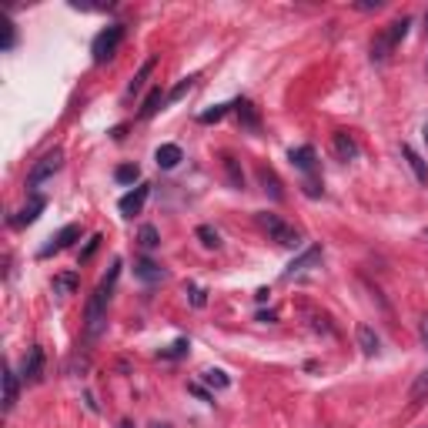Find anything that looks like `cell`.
<instances>
[{"label":"cell","mask_w":428,"mask_h":428,"mask_svg":"<svg viewBox=\"0 0 428 428\" xmlns=\"http://www.w3.org/2000/svg\"><path fill=\"white\" fill-rule=\"evenodd\" d=\"M332 148H335V157H338V161H345V164L358 157V141L351 138L348 131H338V134H335V138H332Z\"/></svg>","instance_id":"obj_8"},{"label":"cell","mask_w":428,"mask_h":428,"mask_svg":"<svg viewBox=\"0 0 428 428\" xmlns=\"http://www.w3.org/2000/svg\"><path fill=\"white\" fill-rule=\"evenodd\" d=\"M74 238H81V228H77V224H67V228H60V231L51 238V245H44V248H41V258H51L54 251H64L70 241H74Z\"/></svg>","instance_id":"obj_9"},{"label":"cell","mask_w":428,"mask_h":428,"mask_svg":"<svg viewBox=\"0 0 428 428\" xmlns=\"http://www.w3.org/2000/svg\"><path fill=\"white\" fill-rule=\"evenodd\" d=\"M425 395H428V368L415 378V385H412V398H425Z\"/></svg>","instance_id":"obj_31"},{"label":"cell","mask_w":428,"mask_h":428,"mask_svg":"<svg viewBox=\"0 0 428 428\" xmlns=\"http://www.w3.org/2000/svg\"><path fill=\"white\" fill-rule=\"evenodd\" d=\"M154 64H157V60H144V67L138 70V77H134V81H131V94H141V91H144V84H148V77H151L154 74Z\"/></svg>","instance_id":"obj_25"},{"label":"cell","mask_w":428,"mask_h":428,"mask_svg":"<svg viewBox=\"0 0 428 428\" xmlns=\"http://www.w3.org/2000/svg\"><path fill=\"white\" fill-rule=\"evenodd\" d=\"M205 382H207L211 388H228V385H231V378H228L221 368H207V372H205Z\"/></svg>","instance_id":"obj_27"},{"label":"cell","mask_w":428,"mask_h":428,"mask_svg":"<svg viewBox=\"0 0 428 428\" xmlns=\"http://www.w3.org/2000/svg\"><path fill=\"white\" fill-rule=\"evenodd\" d=\"M191 87H194V81H191V77H188V81H181L178 87H174V91H171V94H167V100H171V104H174V100H181V97L188 94V91H191Z\"/></svg>","instance_id":"obj_32"},{"label":"cell","mask_w":428,"mask_h":428,"mask_svg":"<svg viewBox=\"0 0 428 428\" xmlns=\"http://www.w3.org/2000/svg\"><path fill=\"white\" fill-rule=\"evenodd\" d=\"M291 164L294 167H301V171H315V161H318V154L315 148H308V144H301V148H291Z\"/></svg>","instance_id":"obj_16"},{"label":"cell","mask_w":428,"mask_h":428,"mask_svg":"<svg viewBox=\"0 0 428 428\" xmlns=\"http://www.w3.org/2000/svg\"><path fill=\"white\" fill-rule=\"evenodd\" d=\"M425 235H428V231H425Z\"/></svg>","instance_id":"obj_39"},{"label":"cell","mask_w":428,"mask_h":428,"mask_svg":"<svg viewBox=\"0 0 428 428\" xmlns=\"http://www.w3.org/2000/svg\"><path fill=\"white\" fill-rule=\"evenodd\" d=\"M154 161H157V167L171 171V167H178L181 161H184V154H181L178 144H161V148L154 151Z\"/></svg>","instance_id":"obj_11"},{"label":"cell","mask_w":428,"mask_h":428,"mask_svg":"<svg viewBox=\"0 0 428 428\" xmlns=\"http://www.w3.org/2000/svg\"><path fill=\"white\" fill-rule=\"evenodd\" d=\"M355 338H358V348L372 358V355H378V348H382V342H378V335H375L372 325H358V332H355Z\"/></svg>","instance_id":"obj_12"},{"label":"cell","mask_w":428,"mask_h":428,"mask_svg":"<svg viewBox=\"0 0 428 428\" xmlns=\"http://www.w3.org/2000/svg\"><path fill=\"white\" fill-rule=\"evenodd\" d=\"M228 108H235V104H218V108H211V111L201 114L197 121H201V124H214V121H221L224 114H228Z\"/></svg>","instance_id":"obj_28"},{"label":"cell","mask_w":428,"mask_h":428,"mask_svg":"<svg viewBox=\"0 0 428 428\" xmlns=\"http://www.w3.org/2000/svg\"><path fill=\"white\" fill-rule=\"evenodd\" d=\"M224 171H228V181H231V188H235V191H241V188H245V171H241V164H238V157L224 154Z\"/></svg>","instance_id":"obj_21"},{"label":"cell","mask_w":428,"mask_h":428,"mask_svg":"<svg viewBox=\"0 0 428 428\" xmlns=\"http://www.w3.org/2000/svg\"><path fill=\"white\" fill-rule=\"evenodd\" d=\"M238 121H241V127H248V131H258L261 127V117H258V108L251 104V100H238Z\"/></svg>","instance_id":"obj_15"},{"label":"cell","mask_w":428,"mask_h":428,"mask_svg":"<svg viewBox=\"0 0 428 428\" xmlns=\"http://www.w3.org/2000/svg\"><path fill=\"white\" fill-rule=\"evenodd\" d=\"M117 278H121V258L111 264V271L100 278V285L94 288V294H91V301H87V311H84V321H87V335L94 338V335H100V328H104V321H108V301H111L114 294V285H117Z\"/></svg>","instance_id":"obj_1"},{"label":"cell","mask_w":428,"mask_h":428,"mask_svg":"<svg viewBox=\"0 0 428 428\" xmlns=\"http://www.w3.org/2000/svg\"><path fill=\"white\" fill-rule=\"evenodd\" d=\"M418 338H422V345L428 348V318H422V328H418Z\"/></svg>","instance_id":"obj_35"},{"label":"cell","mask_w":428,"mask_h":428,"mask_svg":"<svg viewBox=\"0 0 428 428\" xmlns=\"http://www.w3.org/2000/svg\"><path fill=\"white\" fill-rule=\"evenodd\" d=\"M121 428H134V425H131V422H121Z\"/></svg>","instance_id":"obj_36"},{"label":"cell","mask_w":428,"mask_h":428,"mask_svg":"<svg viewBox=\"0 0 428 428\" xmlns=\"http://www.w3.org/2000/svg\"><path fill=\"white\" fill-rule=\"evenodd\" d=\"M194 235H197V241H201L205 248H221V235H218V231H214L211 224H201V228H197Z\"/></svg>","instance_id":"obj_23"},{"label":"cell","mask_w":428,"mask_h":428,"mask_svg":"<svg viewBox=\"0 0 428 428\" xmlns=\"http://www.w3.org/2000/svg\"><path fill=\"white\" fill-rule=\"evenodd\" d=\"M60 161H64V154L60 151H51V154H44L41 161H37V164H34V171H30V188H37V184H44V181L51 178V174H54L57 167H60Z\"/></svg>","instance_id":"obj_5"},{"label":"cell","mask_w":428,"mask_h":428,"mask_svg":"<svg viewBox=\"0 0 428 428\" xmlns=\"http://www.w3.org/2000/svg\"><path fill=\"white\" fill-rule=\"evenodd\" d=\"M318 261H321V248H318V245H311V248H304L301 254H298V258H294V261H291L288 268H285V278L304 275V271H311V268H315Z\"/></svg>","instance_id":"obj_7"},{"label":"cell","mask_w":428,"mask_h":428,"mask_svg":"<svg viewBox=\"0 0 428 428\" xmlns=\"http://www.w3.org/2000/svg\"><path fill=\"white\" fill-rule=\"evenodd\" d=\"M425 428H428V425H425Z\"/></svg>","instance_id":"obj_40"},{"label":"cell","mask_w":428,"mask_h":428,"mask_svg":"<svg viewBox=\"0 0 428 428\" xmlns=\"http://www.w3.org/2000/svg\"><path fill=\"white\" fill-rule=\"evenodd\" d=\"M148 194H151V184H138L134 191H127L124 197L117 201L121 214H124V218H134V214H141V207H144V201H148Z\"/></svg>","instance_id":"obj_6"},{"label":"cell","mask_w":428,"mask_h":428,"mask_svg":"<svg viewBox=\"0 0 428 428\" xmlns=\"http://www.w3.org/2000/svg\"><path fill=\"white\" fill-rule=\"evenodd\" d=\"M425 34H428V11H425Z\"/></svg>","instance_id":"obj_37"},{"label":"cell","mask_w":428,"mask_h":428,"mask_svg":"<svg viewBox=\"0 0 428 428\" xmlns=\"http://www.w3.org/2000/svg\"><path fill=\"white\" fill-rule=\"evenodd\" d=\"M184 291L191 294V304H194V308H205V304H207V291L201 288V285H188Z\"/></svg>","instance_id":"obj_30"},{"label":"cell","mask_w":428,"mask_h":428,"mask_svg":"<svg viewBox=\"0 0 428 428\" xmlns=\"http://www.w3.org/2000/svg\"><path fill=\"white\" fill-rule=\"evenodd\" d=\"M401 154H405V161H408V167L415 171V178L422 181V184H428V164L415 154V148H408V144H401Z\"/></svg>","instance_id":"obj_19"},{"label":"cell","mask_w":428,"mask_h":428,"mask_svg":"<svg viewBox=\"0 0 428 428\" xmlns=\"http://www.w3.org/2000/svg\"><path fill=\"white\" fill-rule=\"evenodd\" d=\"M254 221H258V228H261L275 245H281V248H301V235H298L288 221H281L278 214H271V211H258Z\"/></svg>","instance_id":"obj_2"},{"label":"cell","mask_w":428,"mask_h":428,"mask_svg":"<svg viewBox=\"0 0 428 428\" xmlns=\"http://www.w3.org/2000/svg\"><path fill=\"white\" fill-rule=\"evenodd\" d=\"M81 285V278L74 275V271H64V275H54V291L57 294H74Z\"/></svg>","instance_id":"obj_22"},{"label":"cell","mask_w":428,"mask_h":428,"mask_svg":"<svg viewBox=\"0 0 428 428\" xmlns=\"http://www.w3.org/2000/svg\"><path fill=\"white\" fill-rule=\"evenodd\" d=\"M181 355H188V338H178L171 348H161V358H181Z\"/></svg>","instance_id":"obj_29"},{"label":"cell","mask_w":428,"mask_h":428,"mask_svg":"<svg viewBox=\"0 0 428 428\" xmlns=\"http://www.w3.org/2000/svg\"><path fill=\"white\" fill-rule=\"evenodd\" d=\"M138 178H141V167L138 164H121L117 171H114V181H117V184H134Z\"/></svg>","instance_id":"obj_26"},{"label":"cell","mask_w":428,"mask_h":428,"mask_svg":"<svg viewBox=\"0 0 428 428\" xmlns=\"http://www.w3.org/2000/svg\"><path fill=\"white\" fill-rule=\"evenodd\" d=\"M134 278H141L144 285H154V281H161V278H164V271H161L154 261L141 258V261H134Z\"/></svg>","instance_id":"obj_17"},{"label":"cell","mask_w":428,"mask_h":428,"mask_svg":"<svg viewBox=\"0 0 428 428\" xmlns=\"http://www.w3.org/2000/svg\"><path fill=\"white\" fill-rule=\"evenodd\" d=\"M41 372H44V351L34 345L27 351V358H24V378H27V382H37Z\"/></svg>","instance_id":"obj_14"},{"label":"cell","mask_w":428,"mask_h":428,"mask_svg":"<svg viewBox=\"0 0 428 428\" xmlns=\"http://www.w3.org/2000/svg\"><path fill=\"white\" fill-rule=\"evenodd\" d=\"M167 97H164V91L161 87H154L151 94L144 97V104H141V117H154V114L161 111V104H164Z\"/></svg>","instance_id":"obj_20"},{"label":"cell","mask_w":428,"mask_h":428,"mask_svg":"<svg viewBox=\"0 0 428 428\" xmlns=\"http://www.w3.org/2000/svg\"><path fill=\"white\" fill-rule=\"evenodd\" d=\"M425 141H428V124H425Z\"/></svg>","instance_id":"obj_38"},{"label":"cell","mask_w":428,"mask_h":428,"mask_svg":"<svg viewBox=\"0 0 428 428\" xmlns=\"http://www.w3.org/2000/svg\"><path fill=\"white\" fill-rule=\"evenodd\" d=\"M258 181H261L264 194H271V201H281V197H285V191H281V181H278V174L271 171V167H258Z\"/></svg>","instance_id":"obj_13"},{"label":"cell","mask_w":428,"mask_h":428,"mask_svg":"<svg viewBox=\"0 0 428 428\" xmlns=\"http://www.w3.org/2000/svg\"><path fill=\"white\" fill-rule=\"evenodd\" d=\"M4 388H7V395H4V412H11L17 405V395H20V382H17V375L11 368H4Z\"/></svg>","instance_id":"obj_18"},{"label":"cell","mask_w":428,"mask_h":428,"mask_svg":"<svg viewBox=\"0 0 428 428\" xmlns=\"http://www.w3.org/2000/svg\"><path fill=\"white\" fill-rule=\"evenodd\" d=\"M124 41V24H108V27L100 30L91 44V54H94V64H108L114 54H117V47Z\"/></svg>","instance_id":"obj_4"},{"label":"cell","mask_w":428,"mask_h":428,"mask_svg":"<svg viewBox=\"0 0 428 428\" xmlns=\"http://www.w3.org/2000/svg\"><path fill=\"white\" fill-rule=\"evenodd\" d=\"M97 245H100V235H94V238H91V241H87V248L81 251V261H87V258L94 254V251H97Z\"/></svg>","instance_id":"obj_34"},{"label":"cell","mask_w":428,"mask_h":428,"mask_svg":"<svg viewBox=\"0 0 428 428\" xmlns=\"http://www.w3.org/2000/svg\"><path fill=\"white\" fill-rule=\"evenodd\" d=\"M44 207H47V201H44V197H30L27 205L20 207V211H17L14 224H17V228H24V224H34L37 218H41V211H44Z\"/></svg>","instance_id":"obj_10"},{"label":"cell","mask_w":428,"mask_h":428,"mask_svg":"<svg viewBox=\"0 0 428 428\" xmlns=\"http://www.w3.org/2000/svg\"><path fill=\"white\" fill-rule=\"evenodd\" d=\"M408 27H412V20L408 17H398V20H391L378 37L372 41V60H385L395 47H398L401 41H405V34H408Z\"/></svg>","instance_id":"obj_3"},{"label":"cell","mask_w":428,"mask_h":428,"mask_svg":"<svg viewBox=\"0 0 428 428\" xmlns=\"http://www.w3.org/2000/svg\"><path fill=\"white\" fill-rule=\"evenodd\" d=\"M4 27H7V41H4V51H11V47H14V44H17V27H14V24H11V20H7Z\"/></svg>","instance_id":"obj_33"},{"label":"cell","mask_w":428,"mask_h":428,"mask_svg":"<svg viewBox=\"0 0 428 428\" xmlns=\"http://www.w3.org/2000/svg\"><path fill=\"white\" fill-rule=\"evenodd\" d=\"M138 241H141V248H144V251H154L157 245H161V238H157V228H154V224H144V228L138 231Z\"/></svg>","instance_id":"obj_24"}]
</instances>
